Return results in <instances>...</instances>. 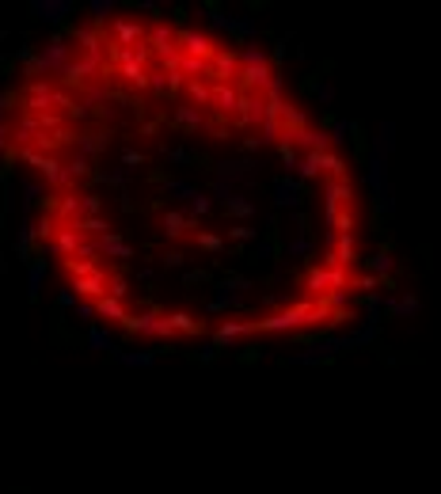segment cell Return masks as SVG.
I'll return each instance as SVG.
<instances>
[{
  "instance_id": "obj_1",
  "label": "cell",
  "mask_w": 441,
  "mask_h": 494,
  "mask_svg": "<svg viewBox=\"0 0 441 494\" xmlns=\"http://www.w3.org/2000/svg\"><path fill=\"white\" fill-rule=\"evenodd\" d=\"M61 293L137 346L312 343L373 301L366 183L270 53L152 8L76 16L0 92Z\"/></svg>"
}]
</instances>
